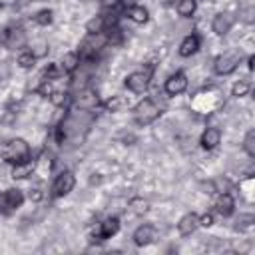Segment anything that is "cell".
I'll list each match as a JSON object with an SVG mask.
<instances>
[{"label":"cell","instance_id":"cell-36","mask_svg":"<svg viewBox=\"0 0 255 255\" xmlns=\"http://www.w3.org/2000/svg\"><path fill=\"white\" fill-rule=\"evenodd\" d=\"M124 141H126V143H133V141H135V137L129 133V135H124Z\"/></svg>","mask_w":255,"mask_h":255},{"label":"cell","instance_id":"cell-14","mask_svg":"<svg viewBox=\"0 0 255 255\" xmlns=\"http://www.w3.org/2000/svg\"><path fill=\"white\" fill-rule=\"evenodd\" d=\"M197 227H199V215H197V213H185V215L179 219V223H177V231H179V235H183V237L195 233Z\"/></svg>","mask_w":255,"mask_h":255},{"label":"cell","instance_id":"cell-7","mask_svg":"<svg viewBox=\"0 0 255 255\" xmlns=\"http://www.w3.org/2000/svg\"><path fill=\"white\" fill-rule=\"evenodd\" d=\"M149 78H151V66L147 70H141V72H131L129 76H126V88L133 94H143L149 86Z\"/></svg>","mask_w":255,"mask_h":255},{"label":"cell","instance_id":"cell-37","mask_svg":"<svg viewBox=\"0 0 255 255\" xmlns=\"http://www.w3.org/2000/svg\"><path fill=\"white\" fill-rule=\"evenodd\" d=\"M253 62H255V58L249 56V58H247V68H249V70H253Z\"/></svg>","mask_w":255,"mask_h":255},{"label":"cell","instance_id":"cell-33","mask_svg":"<svg viewBox=\"0 0 255 255\" xmlns=\"http://www.w3.org/2000/svg\"><path fill=\"white\" fill-rule=\"evenodd\" d=\"M199 225H201V227H211V225H213V215H211V213H203V215L199 217Z\"/></svg>","mask_w":255,"mask_h":255},{"label":"cell","instance_id":"cell-21","mask_svg":"<svg viewBox=\"0 0 255 255\" xmlns=\"http://www.w3.org/2000/svg\"><path fill=\"white\" fill-rule=\"evenodd\" d=\"M253 225H255L253 213H241V215L237 217V221H235V229H237V231H251Z\"/></svg>","mask_w":255,"mask_h":255},{"label":"cell","instance_id":"cell-26","mask_svg":"<svg viewBox=\"0 0 255 255\" xmlns=\"http://www.w3.org/2000/svg\"><path fill=\"white\" fill-rule=\"evenodd\" d=\"M48 98H50V102H52L56 108H64V106H68V100H70V96H68L66 92H56V90H54Z\"/></svg>","mask_w":255,"mask_h":255},{"label":"cell","instance_id":"cell-19","mask_svg":"<svg viewBox=\"0 0 255 255\" xmlns=\"http://www.w3.org/2000/svg\"><path fill=\"white\" fill-rule=\"evenodd\" d=\"M60 66H62V70H64L66 74H74V72L78 70V66H80V56H78V52H68V54H64Z\"/></svg>","mask_w":255,"mask_h":255},{"label":"cell","instance_id":"cell-6","mask_svg":"<svg viewBox=\"0 0 255 255\" xmlns=\"http://www.w3.org/2000/svg\"><path fill=\"white\" fill-rule=\"evenodd\" d=\"M239 62H241V54H237V52H225V54H221V56L215 58L213 70L219 76H229L231 72H235V68L239 66Z\"/></svg>","mask_w":255,"mask_h":255},{"label":"cell","instance_id":"cell-22","mask_svg":"<svg viewBox=\"0 0 255 255\" xmlns=\"http://www.w3.org/2000/svg\"><path fill=\"white\" fill-rule=\"evenodd\" d=\"M195 10H197V2L195 0H179L177 2V14L183 16V18L193 16Z\"/></svg>","mask_w":255,"mask_h":255},{"label":"cell","instance_id":"cell-16","mask_svg":"<svg viewBox=\"0 0 255 255\" xmlns=\"http://www.w3.org/2000/svg\"><path fill=\"white\" fill-rule=\"evenodd\" d=\"M197 50H199V36H197V34L185 36V38L181 40V44H179V56H181V58H189V56H193Z\"/></svg>","mask_w":255,"mask_h":255},{"label":"cell","instance_id":"cell-38","mask_svg":"<svg viewBox=\"0 0 255 255\" xmlns=\"http://www.w3.org/2000/svg\"><path fill=\"white\" fill-rule=\"evenodd\" d=\"M14 0H0V4H12Z\"/></svg>","mask_w":255,"mask_h":255},{"label":"cell","instance_id":"cell-34","mask_svg":"<svg viewBox=\"0 0 255 255\" xmlns=\"http://www.w3.org/2000/svg\"><path fill=\"white\" fill-rule=\"evenodd\" d=\"M42 197H44V193H42L40 187H34V189L30 191V199H32V201H40Z\"/></svg>","mask_w":255,"mask_h":255},{"label":"cell","instance_id":"cell-4","mask_svg":"<svg viewBox=\"0 0 255 255\" xmlns=\"http://www.w3.org/2000/svg\"><path fill=\"white\" fill-rule=\"evenodd\" d=\"M24 201V193L18 189V187H10V189H4L0 193V213L2 215H12Z\"/></svg>","mask_w":255,"mask_h":255},{"label":"cell","instance_id":"cell-13","mask_svg":"<svg viewBox=\"0 0 255 255\" xmlns=\"http://www.w3.org/2000/svg\"><path fill=\"white\" fill-rule=\"evenodd\" d=\"M199 143H201V147L207 149V151L215 149V147L221 143V129H219V128H207V129L201 133Z\"/></svg>","mask_w":255,"mask_h":255},{"label":"cell","instance_id":"cell-20","mask_svg":"<svg viewBox=\"0 0 255 255\" xmlns=\"http://www.w3.org/2000/svg\"><path fill=\"white\" fill-rule=\"evenodd\" d=\"M104 30H106V20H104L102 14L100 16H94L92 20L86 22V32L88 34H102Z\"/></svg>","mask_w":255,"mask_h":255},{"label":"cell","instance_id":"cell-8","mask_svg":"<svg viewBox=\"0 0 255 255\" xmlns=\"http://www.w3.org/2000/svg\"><path fill=\"white\" fill-rule=\"evenodd\" d=\"M118 231H120V219H118V217H108V219H104L102 223H98V227H96V231H94V235H92V241L102 243V241L114 237Z\"/></svg>","mask_w":255,"mask_h":255},{"label":"cell","instance_id":"cell-2","mask_svg":"<svg viewBox=\"0 0 255 255\" xmlns=\"http://www.w3.org/2000/svg\"><path fill=\"white\" fill-rule=\"evenodd\" d=\"M159 116H161V108H159L151 98H143V100L137 102V106L133 108V120H135L137 126H149V124H153Z\"/></svg>","mask_w":255,"mask_h":255},{"label":"cell","instance_id":"cell-28","mask_svg":"<svg viewBox=\"0 0 255 255\" xmlns=\"http://www.w3.org/2000/svg\"><path fill=\"white\" fill-rule=\"evenodd\" d=\"M34 64H36V58H34L30 52H22V54L18 56V66H20V68L30 70V68H34Z\"/></svg>","mask_w":255,"mask_h":255},{"label":"cell","instance_id":"cell-40","mask_svg":"<svg viewBox=\"0 0 255 255\" xmlns=\"http://www.w3.org/2000/svg\"><path fill=\"white\" fill-rule=\"evenodd\" d=\"M36 2H40V0H36Z\"/></svg>","mask_w":255,"mask_h":255},{"label":"cell","instance_id":"cell-24","mask_svg":"<svg viewBox=\"0 0 255 255\" xmlns=\"http://www.w3.org/2000/svg\"><path fill=\"white\" fill-rule=\"evenodd\" d=\"M249 90H251V84H249L247 80H239V82H235V84H233L231 94H233L235 98H243V96H247V94H249Z\"/></svg>","mask_w":255,"mask_h":255},{"label":"cell","instance_id":"cell-35","mask_svg":"<svg viewBox=\"0 0 255 255\" xmlns=\"http://www.w3.org/2000/svg\"><path fill=\"white\" fill-rule=\"evenodd\" d=\"M243 20L249 22V24L253 22V6H247V8L243 10Z\"/></svg>","mask_w":255,"mask_h":255},{"label":"cell","instance_id":"cell-12","mask_svg":"<svg viewBox=\"0 0 255 255\" xmlns=\"http://www.w3.org/2000/svg\"><path fill=\"white\" fill-rule=\"evenodd\" d=\"M153 239H155V227L149 225V223H143V225H139V227L133 231V243H135L137 247L149 245Z\"/></svg>","mask_w":255,"mask_h":255},{"label":"cell","instance_id":"cell-15","mask_svg":"<svg viewBox=\"0 0 255 255\" xmlns=\"http://www.w3.org/2000/svg\"><path fill=\"white\" fill-rule=\"evenodd\" d=\"M215 211L221 215V217H229L235 209V199L231 193H219V197L215 199Z\"/></svg>","mask_w":255,"mask_h":255},{"label":"cell","instance_id":"cell-25","mask_svg":"<svg viewBox=\"0 0 255 255\" xmlns=\"http://www.w3.org/2000/svg\"><path fill=\"white\" fill-rule=\"evenodd\" d=\"M52 20H54V12H52L50 8L40 10V12H36V16H34V22L40 24V26H48V24H52Z\"/></svg>","mask_w":255,"mask_h":255},{"label":"cell","instance_id":"cell-18","mask_svg":"<svg viewBox=\"0 0 255 255\" xmlns=\"http://www.w3.org/2000/svg\"><path fill=\"white\" fill-rule=\"evenodd\" d=\"M126 14H128V18H129L131 22H135V24H145V22L149 20V12H147L143 6H139V4L129 6V8L126 10Z\"/></svg>","mask_w":255,"mask_h":255},{"label":"cell","instance_id":"cell-30","mask_svg":"<svg viewBox=\"0 0 255 255\" xmlns=\"http://www.w3.org/2000/svg\"><path fill=\"white\" fill-rule=\"evenodd\" d=\"M124 106V100L122 98H118V96H112L110 100H106L104 102V108L108 110V112H120V108Z\"/></svg>","mask_w":255,"mask_h":255},{"label":"cell","instance_id":"cell-29","mask_svg":"<svg viewBox=\"0 0 255 255\" xmlns=\"http://www.w3.org/2000/svg\"><path fill=\"white\" fill-rule=\"evenodd\" d=\"M44 74H46L48 80H56V78H60V76L64 74V70H62L60 64H48L46 70H44Z\"/></svg>","mask_w":255,"mask_h":255},{"label":"cell","instance_id":"cell-32","mask_svg":"<svg viewBox=\"0 0 255 255\" xmlns=\"http://www.w3.org/2000/svg\"><path fill=\"white\" fill-rule=\"evenodd\" d=\"M129 207L135 211V213H145L147 211V201H143V199H131L129 201Z\"/></svg>","mask_w":255,"mask_h":255},{"label":"cell","instance_id":"cell-5","mask_svg":"<svg viewBox=\"0 0 255 255\" xmlns=\"http://www.w3.org/2000/svg\"><path fill=\"white\" fill-rule=\"evenodd\" d=\"M74 185H76V177H74V173H72L70 169L60 171V173L56 175L54 183H52V197L58 199V197L68 195V193L74 189Z\"/></svg>","mask_w":255,"mask_h":255},{"label":"cell","instance_id":"cell-27","mask_svg":"<svg viewBox=\"0 0 255 255\" xmlns=\"http://www.w3.org/2000/svg\"><path fill=\"white\" fill-rule=\"evenodd\" d=\"M28 52H30L36 60H38V58H44V56L48 54V44H46V42H36V44H32V46H30V50H28Z\"/></svg>","mask_w":255,"mask_h":255},{"label":"cell","instance_id":"cell-11","mask_svg":"<svg viewBox=\"0 0 255 255\" xmlns=\"http://www.w3.org/2000/svg\"><path fill=\"white\" fill-rule=\"evenodd\" d=\"M233 22H235L233 14H229V12H219V14H215V16H213L211 30H213L217 36H225V34L231 30Z\"/></svg>","mask_w":255,"mask_h":255},{"label":"cell","instance_id":"cell-1","mask_svg":"<svg viewBox=\"0 0 255 255\" xmlns=\"http://www.w3.org/2000/svg\"><path fill=\"white\" fill-rule=\"evenodd\" d=\"M30 157H32L30 145L22 137H14V139H10V141H6V143L0 145V159L2 161L18 163V161H26Z\"/></svg>","mask_w":255,"mask_h":255},{"label":"cell","instance_id":"cell-9","mask_svg":"<svg viewBox=\"0 0 255 255\" xmlns=\"http://www.w3.org/2000/svg\"><path fill=\"white\" fill-rule=\"evenodd\" d=\"M163 90H165L167 96H179V94H183V92L187 90V76H185L183 72L171 74V76L165 80Z\"/></svg>","mask_w":255,"mask_h":255},{"label":"cell","instance_id":"cell-3","mask_svg":"<svg viewBox=\"0 0 255 255\" xmlns=\"http://www.w3.org/2000/svg\"><path fill=\"white\" fill-rule=\"evenodd\" d=\"M0 44L6 46V48H10V50L22 48L26 44V32H24V28L18 26V24H8L0 32Z\"/></svg>","mask_w":255,"mask_h":255},{"label":"cell","instance_id":"cell-39","mask_svg":"<svg viewBox=\"0 0 255 255\" xmlns=\"http://www.w3.org/2000/svg\"><path fill=\"white\" fill-rule=\"evenodd\" d=\"M120 2H126V0H120Z\"/></svg>","mask_w":255,"mask_h":255},{"label":"cell","instance_id":"cell-17","mask_svg":"<svg viewBox=\"0 0 255 255\" xmlns=\"http://www.w3.org/2000/svg\"><path fill=\"white\" fill-rule=\"evenodd\" d=\"M34 159L30 157V159H26V161H18V163H14L12 165V177L14 179H26L28 175H32V171H34Z\"/></svg>","mask_w":255,"mask_h":255},{"label":"cell","instance_id":"cell-10","mask_svg":"<svg viewBox=\"0 0 255 255\" xmlns=\"http://www.w3.org/2000/svg\"><path fill=\"white\" fill-rule=\"evenodd\" d=\"M74 104H76V108H80L82 112H88V110H94V108L100 106V98H98V94H96L94 90L82 88V90L78 92Z\"/></svg>","mask_w":255,"mask_h":255},{"label":"cell","instance_id":"cell-41","mask_svg":"<svg viewBox=\"0 0 255 255\" xmlns=\"http://www.w3.org/2000/svg\"><path fill=\"white\" fill-rule=\"evenodd\" d=\"M0 6H2V4H0Z\"/></svg>","mask_w":255,"mask_h":255},{"label":"cell","instance_id":"cell-23","mask_svg":"<svg viewBox=\"0 0 255 255\" xmlns=\"http://www.w3.org/2000/svg\"><path fill=\"white\" fill-rule=\"evenodd\" d=\"M243 149L249 157H255V129H249L243 137Z\"/></svg>","mask_w":255,"mask_h":255},{"label":"cell","instance_id":"cell-31","mask_svg":"<svg viewBox=\"0 0 255 255\" xmlns=\"http://www.w3.org/2000/svg\"><path fill=\"white\" fill-rule=\"evenodd\" d=\"M52 92H54V88H52V80H44V82H42V84L36 88V94L46 96V98H48Z\"/></svg>","mask_w":255,"mask_h":255}]
</instances>
